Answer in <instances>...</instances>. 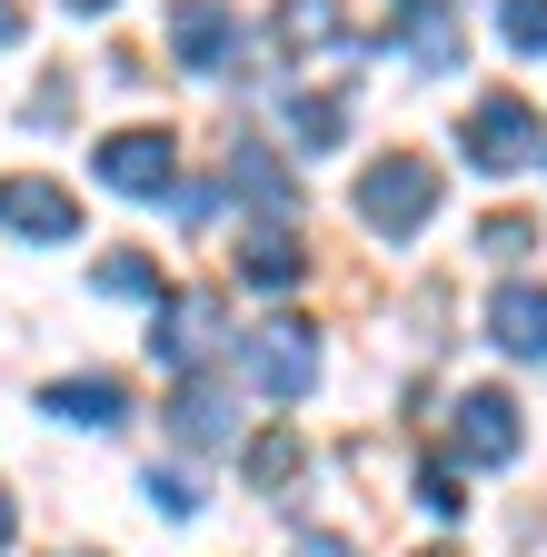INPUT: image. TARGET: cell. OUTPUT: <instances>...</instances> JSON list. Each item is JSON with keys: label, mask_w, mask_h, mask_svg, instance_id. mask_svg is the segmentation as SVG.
<instances>
[{"label": "cell", "mask_w": 547, "mask_h": 557, "mask_svg": "<svg viewBox=\"0 0 547 557\" xmlns=\"http://www.w3.org/2000/svg\"><path fill=\"white\" fill-rule=\"evenodd\" d=\"M458 150H468V170H547V120L518 90H488V100H468Z\"/></svg>", "instance_id": "1"}, {"label": "cell", "mask_w": 547, "mask_h": 557, "mask_svg": "<svg viewBox=\"0 0 547 557\" xmlns=\"http://www.w3.org/2000/svg\"><path fill=\"white\" fill-rule=\"evenodd\" d=\"M359 220H369L378 239H419V230L438 220V170H428L419 150H388V160L359 180Z\"/></svg>", "instance_id": "2"}, {"label": "cell", "mask_w": 547, "mask_h": 557, "mask_svg": "<svg viewBox=\"0 0 547 557\" xmlns=\"http://www.w3.org/2000/svg\"><path fill=\"white\" fill-rule=\"evenodd\" d=\"M269 40H279V60H299V70H349V60L369 50V40H359V21L338 11V0H279Z\"/></svg>", "instance_id": "3"}, {"label": "cell", "mask_w": 547, "mask_h": 557, "mask_svg": "<svg viewBox=\"0 0 547 557\" xmlns=\"http://www.w3.org/2000/svg\"><path fill=\"white\" fill-rule=\"evenodd\" d=\"M239 369H249L269 398H309V379H319V329H309V319H259V329L239 338Z\"/></svg>", "instance_id": "4"}, {"label": "cell", "mask_w": 547, "mask_h": 557, "mask_svg": "<svg viewBox=\"0 0 547 557\" xmlns=\"http://www.w3.org/2000/svg\"><path fill=\"white\" fill-rule=\"evenodd\" d=\"M220 319H229V299H220V289H179V299H160V329H150V348H160V369L199 379V369H210V348L229 338Z\"/></svg>", "instance_id": "5"}, {"label": "cell", "mask_w": 547, "mask_h": 557, "mask_svg": "<svg viewBox=\"0 0 547 557\" xmlns=\"http://www.w3.org/2000/svg\"><path fill=\"white\" fill-rule=\"evenodd\" d=\"M90 170L120 189V199H150V189H170V170H179V139L150 120V129H110L100 150H90Z\"/></svg>", "instance_id": "6"}, {"label": "cell", "mask_w": 547, "mask_h": 557, "mask_svg": "<svg viewBox=\"0 0 547 557\" xmlns=\"http://www.w3.org/2000/svg\"><path fill=\"white\" fill-rule=\"evenodd\" d=\"M448 438H458V458L468 468H508L518 458V398L508 388H468V398H448Z\"/></svg>", "instance_id": "7"}, {"label": "cell", "mask_w": 547, "mask_h": 557, "mask_svg": "<svg viewBox=\"0 0 547 557\" xmlns=\"http://www.w3.org/2000/svg\"><path fill=\"white\" fill-rule=\"evenodd\" d=\"M0 230H21V239H80V199L60 189V180H0Z\"/></svg>", "instance_id": "8"}, {"label": "cell", "mask_w": 547, "mask_h": 557, "mask_svg": "<svg viewBox=\"0 0 547 557\" xmlns=\"http://www.w3.org/2000/svg\"><path fill=\"white\" fill-rule=\"evenodd\" d=\"M239 11H229V0H179V11H170V50L189 60V70H229L239 60Z\"/></svg>", "instance_id": "9"}, {"label": "cell", "mask_w": 547, "mask_h": 557, "mask_svg": "<svg viewBox=\"0 0 547 557\" xmlns=\"http://www.w3.org/2000/svg\"><path fill=\"white\" fill-rule=\"evenodd\" d=\"M488 338L508 359H547V278H508L488 299Z\"/></svg>", "instance_id": "10"}, {"label": "cell", "mask_w": 547, "mask_h": 557, "mask_svg": "<svg viewBox=\"0 0 547 557\" xmlns=\"http://www.w3.org/2000/svg\"><path fill=\"white\" fill-rule=\"evenodd\" d=\"M398 40H408V60H419V70H448L458 60V21H448V0H398Z\"/></svg>", "instance_id": "11"}, {"label": "cell", "mask_w": 547, "mask_h": 557, "mask_svg": "<svg viewBox=\"0 0 547 557\" xmlns=\"http://www.w3.org/2000/svg\"><path fill=\"white\" fill-rule=\"evenodd\" d=\"M40 408H50V418H71V429H120V418H129L120 379H50Z\"/></svg>", "instance_id": "12"}, {"label": "cell", "mask_w": 547, "mask_h": 557, "mask_svg": "<svg viewBox=\"0 0 547 557\" xmlns=\"http://www.w3.org/2000/svg\"><path fill=\"white\" fill-rule=\"evenodd\" d=\"M239 278H259V289H299V278H309V249H299L289 230H249Z\"/></svg>", "instance_id": "13"}, {"label": "cell", "mask_w": 547, "mask_h": 557, "mask_svg": "<svg viewBox=\"0 0 547 557\" xmlns=\"http://www.w3.org/2000/svg\"><path fill=\"white\" fill-rule=\"evenodd\" d=\"M229 189H239L249 209H289V199H299V180L269 160V150H229Z\"/></svg>", "instance_id": "14"}, {"label": "cell", "mask_w": 547, "mask_h": 557, "mask_svg": "<svg viewBox=\"0 0 547 557\" xmlns=\"http://www.w3.org/2000/svg\"><path fill=\"white\" fill-rule=\"evenodd\" d=\"M170 429H179L189 448H229V418H220V388H210V379H189V388H179V408H170Z\"/></svg>", "instance_id": "15"}, {"label": "cell", "mask_w": 547, "mask_h": 557, "mask_svg": "<svg viewBox=\"0 0 547 557\" xmlns=\"http://www.w3.org/2000/svg\"><path fill=\"white\" fill-rule=\"evenodd\" d=\"M239 468H249V487H289L299 478V429H259Z\"/></svg>", "instance_id": "16"}, {"label": "cell", "mask_w": 547, "mask_h": 557, "mask_svg": "<svg viewBox=\"0 0 547 557\" xmlns=\"http://www.w3.org/2000/svg\"><path fill=\"white\" fill-rule=\"evenodd\" d=\"M90 278H100V289H110V299H150V309L170 299V289H160V269H150V259H129V249H110V259H100Z\"/></svg>", "instance_id": "17"}, {"label": "cell", "mask_w": 547, "mask_h": 557, "mask_svg": "<svg viewBox=\"0 0 547 557\" xmlns=\"http://www.w3.org/2000/svg\"><path fill=\"white\" fill-rule=\"evenodd\" d=\"M498 40L537 60V50H547V0H498Z\"/></svg>", "instance_id": "18"}, {"label": "cell", "mask_w": 547, "mask_h": 557, "mask_svg": "<svg viewBox=\"0 0 547 557\" xmlns=\"http://www.w3.org/2000/svg\"><path fill=\"white\" fill-rule=\"evenodd\" d=\"M289 129L309 139V150H328V139H349V110L338 100H289Z\"/></svg>", "instance_id": "19"}, {"label": "cell", "mask_w": 547, "mask_h": 557, "mask_svg": "<svg viewBox=\"0 0 547 557\" xmlns=\"http://www.w3.org/2000/svg\"><path fill=\"white\" fill-rule=\"evenodd\" d=\"M477 249H488V259H527V249H537V230L518 220V209H498V220L477 230Z\"/></svg>", "instance_id": "20"}, {"label": "cell", "mask_w": 547, "mask_h": 557, "mask_svg": "<svg viewBox=\"0 0 547 557\" xmlns=\"http://www.w3.org/2000/svg\"><path fill=\"white\" fill-rule=\"evenodd\" d=\"M140 487H150V498H160L170 518H189V508H199V478H189V468H150Z\"/></svg>", "instance_id": "21"}, {"label": "cell", "mask_w": 547, "mask_h": 557, "mask_svg": "<svg viewBox=\"0 0 547 557\" xmlns=\"http://www.w3.org/2000/svg\"><path fill=\"white\" fill-rule=\"evenodd\" d=\"M419 508H428V518H458V508H468L458 468H419Z\"/></svg>", "instance_id": "22"}, {"label": "cell", "mask_w": 547, "mask_h": 557, "mask_svg": "<svg viewBox=\"0 0 547 557\" xmlns=\"http://www.w3.org/2000/svg\"><path fill=\"white\" fill-rule=\"evenodd\" d=\"M21 40H30V21L11 11V0H0V50H21Z\"/></svg>", "instance_id": "23"}, {"label": "cell", "mask_w": 547, "mask_h": 557, "mask_svg": "<svg viewBox=\"0 0 547 557\" xmlns=\"http://www.w3.org/2000/svg\"><path fill=\"white\" fill-rule=\"evenodd\" d=\"M289 557H349V537H299Z\"/></svg>", "instance_id": "24"}, {"label": "cell", "mask_w": 547, "mask_h": 557, "mask_svg": "<svg viewBox=\"0 0 547 557\" xmlns=\"http://www.w3.org/2000/svg\"><path fill=\"white\" fill-rule=\"evenodd\" d=\"M11 537H21V508H11V487H0V557H11Z\"/></svg>", "instance_id": "25"}, {"label": "cell", "mask_w": 547, "mask_h": 557, "mask_svg": "<svg viewBox=\"0 0 547 557\" xmlns=\"http://www.w3.org/2000/svg\"><path fill=\"white\" fill-rule=\"evenodd\" d=\"M71 11H110V0H71Z\"/></svg>", "instance_id": "26"}, {"label": "cell", "mask_w": 547, "mask_h": 557, "mask_svg": "<svg viewBox=\"0 0 547 557\" xmlns=\"http://www.w3.org/2000/svg\"><path fill=\"white\" fill-rule=\"evenodd\" d=\"M419 557H448V547H419Z\"/></svg>", "instance_id": "27"}]
</instances>
